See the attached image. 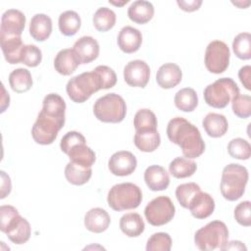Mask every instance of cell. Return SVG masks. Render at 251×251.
Wrapping results in <instances>:
<instances>
[{
  "instance_id": "f6af8a7d",
  "label": "cell",
  "mask_w": 251,
  "mask_h": 251,
  "mask_svg": "<svg viewBox=\"0 0 251 251\" xmlns=\"http://www.w3.org/2000/svg\"><path fill=\"white\" fill-rule=\"evenodd\" d=\"M11 189L12 183L10 176L4 171H1V199H4L7 195H9Z\"/></svg>"
},
{
  "instance_id": "4dcf8cb0",
  "label": "cell",
  "mask_w": 251,
  "mask_h": 251,
  "mask_svg": "<svg viewBox=\"0 0 251 251\" xmlns=\"http://www.w3.org/2000/svg\"><path fill=\"white\" fill-rule=\"evenodd\" d=\"M59 29L62 34L66 36L75 35L81 25V20L79 15L75 11H66L59 16L58 20Z\"/></svg>"
},
{
  "instance_id": "ab89813d",
  "label": "cell",
  "mask_w": 251,
  "mask_h": 251,
  "mask_svg": "<svg viewBox=\"0 0 251 251\" xmlns=\"http://www.w3.org/2000/svg\"><path fill=\"white\" fill-rule=\"evenodd\" d=\"M231 108L235 116L247 119L251 115V97L249 95L238 94L231 101Z\"/></svg>"
},
{
  "instance_id": "7dc6e473",
  "label": "cell",
  "mask_w": 251,
  "mask_h": 251,
  "mask_svg": "<svg viewBox=\"0 0 251 251\" xmlns=\"http://www.w3.org/2000/svg\"><path fill=\"white\" fill-rule=\"evenodd\" d=\"M246 246L238 240H232V241H227L225 246L223 247L222 250H246Z\"/></svg>"
},
{
  "instance_id": "ba28073f",
  "label": "cell",
  "mask_w": 251,
  "mask_h": 251,
  "mask_svg": "<svg viewBox=\"0 0 251 251\" xmlns=\"http://www.w3.org/2000/svg\"><path fill=\"white\" fill-rule=\"evenodd\" d=\"M94 116L103 123H121L126 115V105L122 96L108 93L98 98L93 106Z\"/></svg>"
},
{
  "instance_id": "74e56055",
  "label": "cell",
  "mask_w": 251,
  "mask_h": 251,
  "mask_svg": "<svg viewBox=\"0 0 251 251\" xmlns=\"http://www.w3.org/2000/svg\"><path fill=\"white\" fill-rule=\"evenodd\" d=\"M201 191L200 186L195 182H187L179 184L176 189V197L183 208H188L191 199Z\"/></svg>"
},
{
  "instance_id": "d6a6232c",
  "label": "cell",
  "mask_w": 251,
  "mask_h": 251,
  "mask_svg": "<svg viewBox=\"0 0 251 251\" xmlns=\"http://www.w3.org/2000/svg\"><path fill=\"white\" fill-rule=\"evenodd\" d=\"M92 175L91 168H85L69 162L65 168V176L67 180L74 185H82L86 183Z\"/></svg>"
},
{
  "instance_id": "f546056e",
  "label": "cell",
  "mask_w": 251,
  "mask_h": 251,
  "mask_svg": "<svg viewBox=\"0 0 251 251\" xmlns=\"http://www.w3.org/2000/svg\"><path fill=\"white\" fill-rule=\"evenodd\" d=\"M196 170V163L185 157H176L169 165V172L176 178L189 177L194 175Z\"/></svg>"
},
{
  "instance_id": "60d3db41",
  "label": "cell",
  "mask_w": 251,
  "mask_h": 251,
  "mask_svg": "<svg viewBox=\"0 0 251 251\" xmlns=\"http://www.w3.org/2000/svg\"><path fill=\"white\" fill-rule=\"evenodd\" d=\"M42 53L41 50L33 44H26L24 46L22 55H21V63L25 64L27 67H36L41 63Z\"/></svg>"
},
{
  "instance_id": "ee69618b",
  "label": "cell",
  "mask_w": 251,
  "mask_h": 251,
  "mask_svg": "<svg viewBox=\"0 0 251 251\" xmlns=\"http://www.w3.org/2000/svg\"><path fill=\"white\" fill-rule=\"evenodd\" d=\"M238 77H239L241 83L243 84V86L247 90H250L251 89V82H250L251 67L247 65V66H244V67L240 68V70L238 72Z\"/></svg>"
},
{
  "instance_id": "4fadbf2b",
  "label": "cell",
  "mask_w": 251,
  "mask_h": 251,
  "mask_svg": "<svg viewBox=\"0 0 251 251\" xmlns=\"http://www.w3.org/2000/svg\"><path fill=\"white\" fill-rule=\"evenodd\" d=\"M137 166V160L135 156L126 150L118 151L114 153L108 162V168L110 172L118 176H126L131 175Z\"/></svg>"
},
{
  "instance_id": "8fae6325",
  "label": "cell",
  "mask_w": 251,
  "mask_h": 251,
  "mask_svg": "<svg viewBox=\"0 0 251 251\" xmlns=\"http://www.w3.org/2000/svg\"><path fill=\"white\" fill-rule=\"evenodd\" d=\"M229 48L222 40H214L206 47L205 66L212 74L224 73L229 65Z\"/></svg>"
},
{
  "instance_id": "e0dca14e",
  "label": "cell",
  "mask_w": 251,
  "mask_h": 251,
  "mask_svg": "<svg viewBox=\"0 0 251 251\" xmlns=\"http://www.w3.org/2000/svg\"><path fill=\"white\" fill-rule=\"evenodd\" d=\"M182 78L180 68L174 63L162 65L156 74V81L158 85L164 89H170L176 86Z\"/></svg>"
},
{
  "instance_id": "6da1fadb",
  "label": "cell",
  "mask_w": 251,
  "mask_h": 251,
  "mask_svg": "<svg viewBox=\"0 0 251 251\" xmlns=\"http://www.w3.org/2000/svg\"><path fill=\"white\" fill-rule=\"evenodd\" d=\"M167 135L171 142L180 147L185 158H198L205 151V143L199 129L182 117L173 118L169 122Z\"/></svg>"
},
{
  "instance_id": "52a82bcc",
  "label": "cell",
  "mask_w": 251,
  "mask_h": 251,
  "mask_svg": "<svg viewBox=\"0 0 251 251\" xmlns=\"http://www.w3.org/2000/svg\"><path fill=\"white\" fill-rule=\"evenodd\" d=\"M228 239V229L225 223L212 221L199 228L194 235L195 245L204 251L223 249Z\"/></svg>"
},
{
  "instance_id": "d6986e66",
  "label": "cell",
  "mask_w": 251,
  "mask_h": 251,
  "mask_svg": "<svg viewBox=\"0 0 251 251\" xmlns=\"http://www.w3.org/2000/svg\"><path fill=\"white\" fill-rule=\"evenodd\" d=\"M65 154L69 156L71 162L85 168H91L96 161V155L94 151L86 145V140L72 145Z\"/></svg>"
},
{
  "instance_id": "c3c4849f",
  "label": "cell",
  "mask_w": 251,
  "mask_h": 251,
  "mask_svg": "<svg viewBox=\"0 0 251 251\" xmlns=\"http://www.w3.org/2000/svg\"><path fill=\"white\" fill-rule=\"evenodd\" d=\"M2 90H3V96H2V103H1V113H3L10 104V96H9V93L6 92L4 84H2Z\"/></svg>"
},
{
  "instance_id": "5b68a950",
  "label": "cell",
  "mask_w": 251,
  "mask_h": 251,
  "mask_svg": "<svg viewBox=\"0 0 251 251\" xmlns=\"http://www.w3.org/2000/svg\"><path fill=\"white\" fill-rule=\"evenodd\" d=\"M100 89H102V82L94 70L72 77L66 85L68 96L75 103L85 102Z\"/></svg>"
},
{
  "instance_id": "d590c367",
  "label": "cell",
  "mask_w": 251,
  "mask_h": 251,
  "mask_svg": "<svg viewBox=\"0 0 251 251\" xmlns=\"http://www.w3.org/2000/svg\"><path fill=\"white\" fill-rule=\"evenodd\" d=\"M232 50L237 58L249 60L251 58V34L249 32L238 33L232 41Z\"/></svg>"
},
{
  "instance_id": "7402d4cb",
  "label": "cell",
  "mask_w": 251,
  "mask_h": 251,
  "mask_svg": "<svg viewBox=\"0 0 251 251\" xmlns=\"http://www.w3.org/2000/svg\"><path fill=\"white\" fill-rule=\"evenodd\" d=\"M80 64L74 49L66 48L59 51L54 59L55 70L63 75H70L73 74Z\"/></svg>"
},
{
  "instance_id": "3957f363",
  "label": "cell",
  "mask_w": 251,
  "mask_h": 251,
  "mask_svg": "<svg viewBox=\"0 0 251 251\" xmlns=\"http://www.w3.org/2000/svg\"><path fill=\"white\" fill-rule=\"evenodd\" d=\"M65 125V114L53 113L44 109L39 112L31 128L33 140L41 145L54 142L58 132Z\"/></svg>"
},
{
  "instance_id": "b9f144b4",
  "label": "cell",
  "mask_w": 251,
  "mask_h": 251,
  "mask_svg": "<svg viewBox=\"0 0 251 251\" xmlns=\"http://www.w3.org/2000/svg\"><path fill=\"white\" fill-rule=\"evenodd\" d=\"M94 71L99 75L102 82V89H108L115 86L117 83V75L114 70L108 66H97Z\"/></svg>"
},
{
  "instance_id": "836d02e7",
  "label": "cell",
  "mask_w": 251,
  "mask_h": 251,
  "mask_svg": "<svg viewBox=\"0 0 251 251\" xmlns=\"http://www.w3.org/2000/svg\"><path fill=\"white\" fill-rule=\"evenodd\" d=\"M116 14L113 10L107 7L99 8L93 16V25L101 32L108 31L114 27L116 24Z\"/></svg>"
},
{
  "instance_id": "681fc988",
  "label": "cell",
  "mask_w": 251,
  "mask_h": 251,
  "mask_svg": "<svg viewBox=\"0 0 251 251\" xmlns=\"http://www.w3.org/2000/svg\"><path fill=\"white\" fill-rule=\"evenodd\" d=\"M127 2H128V0H125V1H123V2H121V3H119V2L109 1V3H111V4H113V5H116V6H122V5H124V4H126Z\"/></svg>"
},
{
  "instance_id": "4316f807",
  "label": "cell",
  "mask_w": 251,
  "mask_h": 251,
  "mask_svg": "<svg viewBox=\"0 0 251 251\" xmlns=\"http://www.w3.org/2000/svg\"><path fill=\"white\" fill-rule=\"evenodd\" d=\"M120 228L128 237H137L144 231L145 224L139 214L127 213L121 218Z\"/></svg>"
},
{
  "instance_id": "7a4b0ae2",
  "label": "cell",
  "mask_w": 251,
  "mask_h": 251,
  "mask_svg": "<svg viewBox=\"0 0 251 251\" xmlns=\"http://www.w3.org/2000/svg\"><path fill=\"white\" fill-rule=\"evenodd\" d=\"M0 229L16 244L25 243L31 234L29 223L20 216L18 210L11 205L0 207Z\"/></svg>"
},
{
  "instance_id": "d4e9b609",
  "label": "cell",
  "mask_w": 251,
  "mask_h": 251,
  "mask_svg": "<svg viewBox=\"0 0 251 251\" xmlns=\"http://www.w3.org/2000/svg\"><path fill=\"white\" fill-rule=\"evenodd\" d=\"M202 126L206 133L214 138L224 136L228 128L226 118L224 115L218 113L207 114L203 119Z\"/></svg>"
},
{
  "instance_id": "ffe728a7",
  "label": "cell",
  "mask_w": 251,
  "mask_h": 251,
  "mask_svg": "<svg viewBox=\"0 0 251 251\" xmlns=\"http://www.w3.org/2000/svg\"><path fill=\"white\" fill-rule=\"evenodd\" d=\"M110 223V215L102 208H92L84 216V226L87 230L94 233L105 231L109 227Z\"/></svg>"
},
{
  "instance_id": "1f68e13d",
  "label": "cell",
  "mask_w": 251,
  "mask_h": 251,
  "mask_svg": "<svg viewBox=\"0 0 251 251\" xmlns=\"http://www.w3.org/2000/svg\"><path fill=\"white\" fill-rule=\"evenodd\" d=\"M176 107L182 112H192L198 105V96L191 87H184L178 90L174 99Z\"/></svg>"
},
{
  "instance_id": "7bdbcfd3",
  "label": "cell",
  "mask_w": 251,
  "mask_h": 251,
  "mask_svg": "<svg viewBox=\"0 0 251 251\" xmlns=\"http://www.w3.org/2000/svg\"><path fill=\"white\" fill-rule=\"evenodd\" d=\"M235 221L243 226H249L251 225V203L250 201L240 202L234 209Z\"/></svg>"
},
{
  "instance_id": "2e32d148",
  "label": "cell",
  "mask_w": 251,
  "mask_h": 251,
  "mask_svg": "<svg viewBox=\"0 0 251 251\" xmlns=\"http://www.w3.org/2000/svg\"><path fill=\"white\" fill-rule=\"evenodd\" d=\"M191 215L199 220L210 217L215 210L214 198L207 192L199 191L190 201L188 208Z\"/></svg>"
},
{
  "instance_id": "f1b7e54d",
  "label": "cell",
  "mask_w": 251,
  "mask_h": 251,
  "mask_svg": "<svg viewBox=\"0 0 251 251\" xmlns=\"http://www.w3.org/2000/svg\"><path fill=\"white\" fill-rule=\"evenodd\" d=\"M9 83L11 88L17 93L28 91L32 86L31 74L27 69L19 68L9 75Z\"/></svg>"
},
{
  "instance_id": "44dd1931",
  "label": "cell",
  "mask_w": 251,
  "mask_h": 251,
  "mask_svg": "<svg viewBox=\"0 0 251 251\" xmlns=\"http://www.w3.org/2000/svg\"><path fill=\"white\" fill-rule=\"evenodd\" d=\"M144 180L148 188L152 191L165 190L170 184V176L165 168L153 165L144 172Z\"/></svg>"
},
{
  "instance_id": "484cf974",
  "label": "cell",
  "mask_w": 251,
  "mask_h": 251,
  "mask_svg": "<svg viewBox=\"0 0 251 251\" xmlns=\"http://www.w3.org/2000/svg\"><path fill=\"white\" fill-rule=\"evenodd\" d=\"M127 16L129 20L135 24H146L151 21L154 16V6L149 1H134L127 9Z\"/></svg>"
},
{
  "instance_id": "603a6c76",
  "label": "cell",
  "mask_w": 251,
  "mask_h": 251,
  "mask_svg": "<svg viewBox=\"0 0 251 251\" xmlns=\"http://www.w3.org/2000/svg\"><path fill=\"white\" fill-rule=\"evenodd\" d=\"M0 45L5 60L9 64L21 63V55L25 46L21 36H0Z\"/></svg>"
},
{
  "instance_id": "9c48e42d",
  "label": "cell",
  "mask_w": 251,
  "mask_h": 251,
  "mask_svg": "<svg viewBox=\"0 0 251 251\" xmlns=\"http://www.w3.org/2000/svg\"><path fill=\"white\" fill-rule=\"evenodd\" d=\"M239 94L236 82L230 77H222L206 86L204 89L205 102L217 109H223Z\"/></svg>"
},
{
  "instance_id": "cb8c5ba5",
  "label": "cell",
  "mask_w": 251,
  "mask_h": 251,
  "mask_svg": "<svg viewBox=\"0 0 251 251\" xmlns=\"http://www.w3.org/2000/svg\"><path fill=\"white\" fill-rule=\"evenodd\" d=\"M52 32V20L45 14L34 15L29 23V33L36 41H45Z\"/></svg>"
},
{
  "instance_id": "83f0119b",
  "label": "cell",
  "mask_w": 251,
  "mask_h": 251,
  "mask_svg": "<svg viewBox=\"0 0 251 251\" xmlns=\"http://www.w3.org/2000/svg\"><path fill=\"white\" fill-rule=\"evenodd\" d=\"M133 142L137 149L140 151L153 152L159 147L161 143V137L157 129L135 131Z\"/></svg>"
},
{
  "instance_id": "f35d334b",
  "label": "cell",
  "mask_w": 251,
  "mask_h": 251,
  "mask_svg": "<svg viewBox=\"0 0 251 251\" xmlns=\"http://www.w3.org/2000/svg\"><path fill=\"white\" fill-rule=\"evenodd\" d=\"M172 238L167 232H156L152 234L146 243L147 251H170Z\"/></svg>"
},
{
  "instance_id": "e575fe53",
  "label": "cell",
  "mask_w": 251,
  "mask_h": 251,
  "mask_svg": "<svg viewBox=\"0 0 251 251\" xmlns=\"http://www.w3.org/2000/svg\"><path fill=\"white\" fill-rule=\"evenodd\" d=\"M157 118L155 114L149 109L138 110L133 119V126L135 131L155 130L157 129Z\"/></svg>"
},
{
  "instance_id": "7c38bea8",
  "label": "cell",
  "mask_w": 251,
  "mask_h": 251,
  "mask_svg": "<svg viewBox=\"0 0 251 251\" xmlns=\"http://www.w3.org/2000/svg\"><path fill=\"white\" fill-rule=\"evenodd\" d=\"M125 81L132 87H145L150 78V68L142 60L128 62L124 68Z\"/></svg>"
},
{
  "instance_id": "ac0fdd59",
  "label": "cell",
  "mask_w": 251,
  "mask_h": 251,
  "mask_svg": "<svg viewBox=\"0 0 251 251\" xmlns=\"http://www.w3.org/2000/svg\"><path fill=\"white\" fill-rule=\"evenodd\" d=\"M142 43L141 32L132 26H124L118 35V45L120 49L126 54L136 52Z\"/></svg>"
},
{
  "instance_id": "5bb4252c",
  "label": "cell",
  "mask_w": 251,
  "mask_h": 251,
  "mask_svg": "<svg viewBox=\"0 0 251 251\" xmlns=\"http://www.w3.org/2000/svg\"><path fill=\"white\" fill-rule=\"evenodd\" d=\"M25 25V16L16 9L5 11L1 18L0 36H21Z\"/></svg>"
},
{
  "instance_id": "8d00e7d4",
  "label": "cell",
  "mask_w": 251,
  "mask_h": 251,
  "mask_svg": "<svg viewBox=\"0 0 251 251\" xmlns=\"http://www.w3.org/2000/svg\"><path fill=\"white\" fill-rule=\"evenodd\" d=\"M227 152L234 159L248 160L251 156V146L247 140L237 137L228 142Z\"/></svg>"
},
{
  "instance_id": "9a60e30c",
  "label": "cell",
  "mask_w": 251,
  "mask_h": 251,
  "mask_svg": "<svg viewBox=\"0 0 251 251\" xmlns=\"http://www.w3.org/2000/svg\"><path fill=\"white\" fill-rule=\"evenodd\" d=\"M73 49L80 64H88L99 55V43L92 36H81L75 42Z\"/></svg>"
},
{
  "instance_id": "30bf717a",
  "label": "cell",
  "mask_w": 251,
  "mask_h": 251,
  "mask_svg": "<svg viewBox=\"0 0 251 251\" xmlns=\"http://www.w3.org/2000/svg\"><path fill=\"white\" fill-rule=\"evenodd\" d=\"M176 214V208L168 196H158L151 200L144 209L147 222L154 226H164L170 223Z\"/></svg>"
},
{
  "instance_id": "277c9868",
  "label": "cell",
  "mask_w": 251,
  "mask_h": 251,
  "mask_svg": "<svg viewBox=\"0 0 251 251\" xmlns=\"http://www.w3.org/2000/svg\"><path fill=\"white\" fill-rule=\"evenodd\" d=\"M247 182V169L239 164L231 163L226 166L223 170L220 185L221 193L225 199L235 201L244 194Z\"/></svg>"
},
{
  "instance_id": "bcb514c9",
  "label": "cell",
  "mask_w": 251,
  "mask_h": 251,
  "mask_svg": "<svg viewBox=\"0 0 251 251\" xmlns=\"http://www.w3.org/2000/svg\"><path fill=\"white\" fill-rule=\"evenodd\" d=\"M176 3L179 6V8L185 12H194L200 8L202 1L201 0H191V1L177 0Z\"/></svg>"
},
{
  "instance_id": "8992f818",
  "label": "cell",
  "mask_w": 251,
  "mask_h": 251,
  "mask_svg": "<svg viewBox=\"0 0 251 251\" xmlns=\"http://www.w3.org/2000/svg\"><path fill=\"white\" fill-rule=\"evenodd\" d=\"M142 201L141 189L134 183L123 182L112 186L108 192L107 202L114 211L137 208Z\"/></svg>"
}]
</instances>
